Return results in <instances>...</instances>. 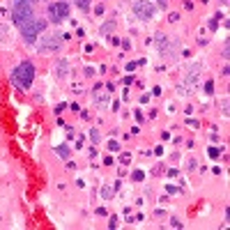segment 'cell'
Masks as SVG:
<instances>
[{"mask_svg": "<svg viewBox=\"0 0 230 230\" xmlns=\"http://www.w3.org/2000/svg\"><path fill=\"white\" fill-rule=\"evenodd\" d=\"M32 0H14L12 2V21L16 26H23L28 18H32Z\"/></svg>", "mask_w": 230, "mask_h": 230, "instance_id": "obj_3", "label": "cell"}, {"mask_svg": "<svg viewBox=\"0 0 230 230\" xmlns=\"http://www.w3.org/2000/svg\"><path fill=\"white\" fill-rule=\"evenodd\" d=\"M35 81V64L32 62H21L16 69L12 71V83L18 90H28Z\"/></svg>", "mask_w": 230, "mask_h": 230, "instance_id": "obj_1", "label": "cell"}, {"mask_svg": "<svg viewBox=\"0 0 230 230\" xmlns=\"http://www.w3.org/2000/svg\"><path fill=\"white\" fill-rule=\"evenodd\" d=\"M44 28H46V21L44 18H28L23 26H18V30H21V37H23V42H28V44H32L37 39V35L39 32H44Z\"/></svg>", "mask_w": 230, "mask_h": 230, "instance_id": "obj_2", "label": "cell"}, {"mask_svg": "<svg viewBox=\"0 0 230 230\" xmlns=\"http://www.w3.org/2000/svg\"><path fill=\"white\" fill-rule=\"evenodd\" d=\"M212 92H214V83L207 81V83H205V94H212Z\"/></svg>", "mask_w": 230, "mask_h": 230, "instance_id": "obj_11", "label": "cell"}, {"mask_svg": "<svg viewBox=\"0 0 230 230\" xmlns=\"http://www.w3.org/2000/svg\"><path fill=\"white\" fill-rule=\"evenodd\" d=\"M219 2H221V5H226V2H228V0H219Z\"/></svg>", "mask_w": 230, "mask_h": 230, "instance_id": "obj_21", "label": "cell"}, {"mask_svg": "<svg viewBox=\"0 0 230 230\" xmlns=\"http://www.w3.org/2000/svg\"><path fill=\"white\" fill-rule=\"evenodd\" d=\"M101 196H104V198H108V196H113V189H108V186H104V191H101Z\"/></svg>", "mask_w": 230, "mask_h": 230, "instance_id": "obj_17", "label": "cell"}, {"mask_svg": "<svg viewBox=\"0 0 230 230\" xmlns=\"http://www.w3.org/2000/svg\"><path fill=\"white\" fill-rule=\"evenodd\" d=\"M53 71L58 74V78H64V76H67V71H69V64H67L64 60H58V64H55Z\"/></svg>", "mask_w": 230, "mask_h": 230, "instance_id": "obj_8", "label": "cell"}, {"mask_svg": "<svg viewBox=\"0 0 230 230\" xmlns=\"http://www.w3.org/2000/svg\"><path fill=\"white\" fill-rule=\"evenodd\" d=\"M90 141H92V143H99V131H97V129H92V131H90Z\"/></svg>", "mask_w": 230, "mask_h": 230, "instance_id": "obj_12", "label": "cell"}, {"mask_svg": "<svg viewBox=\"0 0 230 230\" xmlns=\"http://www.w3.org/2000/svg\"><path fill=\"white\" fill-rule=\"evenodd\" d=\"M133 14L141 18V21H150V18H154V7H152L147 0H136L133 2Z\"/></svg>", "mask_w": 230, "mask_h": 230, "instance_id": "obj_5", "label": "cell"}, {"mask_svg": "<svg viewBox=\"0 0 230 230\" xmlns=\"http://www.w3.org/2000/svg\"><path fill=\"white\" fill-rule=\"evenodd\" d=\"M159 5L161 7H168V0H159Z\"/></svg>", "mask_w": 230, "mask_h": 230, "instance_id": "obj_20", "label": "cell"}, {"mask_svg": "<svg viewBox=\"0 0 230 230\" xmlns=\"http://www.w3.org/2000/svg\"><path fill=\"white\" fill-rule=\"evenodd\" d=\"M200 71H203V64H193L191 69L186 71V88H189V90H196V88H198Z\"/></svg>", "mask_w": 230, "mask_h": 230, "instance_id": "obj_7", "label": "cell"}, {"mask_svg": "<svg viewBox=\"0 0 230 230\" xmlns=\"http://www.w3.org/2000/svg\"><path fill=\"white\" fill-rule=\"evenodd\" d=\"M32 2H39V0H32Z\"/></svg>", "mask_w": 230, "mask_h": 230, "instance_id": "obj_22", "label": "cell"}, {"mask_svg": "<svg viewBox=\"0 0 230 230\" xmlns=\"http://www.w3.org/2000/svg\"><path fill=\"white\" fill-rule=\"evenodd\" d=\"M143 177H145V173H143V170H136V173H133V179H136V182H141Z\"/></svg>", "mask_w": 230, "mask_h": 230, "instance_id": "obj_14", "label": "cell"}, {"mask_svg": "<svg viewBox=\"0 0 230 230\" xmlns=\"http://www.w3.org/2000/svg\"><path fill=\"white\" fill-rule=\"evenodd\" d=\"M168 21H170V23H177V21H179V14H170Z\"/></svg>", "mask_w": 230, "mask_h": 230, "instance_id": "obj_18", "label": "cell"}, {"mask_svg": "<svg viewBox=\"0 0 230 230\" xmlns=\"http://www.w3.org/2000/svg\"><path fill=\"white\" fill-rule=\"evenodd\" d=\"M108 150L117 152V150H120V145H117V143H115V141H108Z\"/></svg>", "mask_w": 230, "mask_h": 230, "instance_id": "obj_15", "label": "cell"}, {"mask_svg": "<svg viewBox=\"0 0 230 230\" xmlns=\"http://www.w3.org/2000/svg\"><path fill=\"white\" fill-rule=\"evenodd\" d=\"M76 2H78L81 9H88V0H76Z\"/></svg>", "mask_w": 230, "mask_h": 230, "instance_id": "obj_19", "label": "cell"}, {"mask_svg": "<svg viewBox=\"0 0 230 230\" xmlns=\"http://www.w3.org/2000/svg\"><path fill=\"white\" fill-rule=\"evenodd\" d=\"M0 44H2V46H9V44H12V39H9V30H7V26H0Z\"/></svg>", "mask_w": 230, "mask_h": 230, "instance_id": "obj_9", "label": "cell"}, {"mask_svg": "<svg viewBox=\"0 0 230 230\" xmlns=\"http://www.w3.org/2000/svg\"><path fill=\"white\" fill-rule=\"evenodd\" d=\"M58 154H60V157H67V154H69V150H67V147H64V145H60V147H58Z\"/></svg>", "mask_w": 230, "mask_h": 230, "instance_id": "obj_13", "label": "cell"}, {"mask_svg": "<svg viewBox=\"0 0 230 230\" xmlns=\"http://www.w3.org/2000/svg\"><path fill=\"white\" fill-rule=\"evenodd\" d=\"M111 30H113V21H111V23H106V26L101 28V32H104V35H106V32H111Z\"/></svg>", "mask_w": 230, "mask_h": 230, "instance_id": "obj_16", "label": "cell"}, {"mask_svg": "<svg viewBox=\"0 0 230 230\" xmlns=\"http://www.w3.org/2000/svg\"><path fill=\"white\" fill-rule=\"evenodd\" d=\"M207 154H209L212 159H216V157L221 154V150H219V147H209V150H207Z\"/></svg>", "mask_w": 230, "mask_h": 230, "instance_id": "obj_10", "label": "cell"}, {"mask_svg": "<svg viewBox=\"0 0 230 230\" xmlns=\"http://www.w3.org/2000/svg\"><path fill=\"white\" fill-rule=\"evenodd\" d=\"M69 16V5L64 2V0H58V2H51L48 5V18L53 21V23H60L64 18Z\"/></svg>", "mask_w": 230, "mask_h": 230, "instance_id": "obj_4", "label": "cell"}, {"mask_svg": "<svg viewBox=\"0 0 230 230\" xmlns=\"http://www.w3.org/2000/svg\"><path fill=\"white\" fill-rule=\"evenodd\" d=\"M58 46H60V39L55 35H44L37 44V51L39 53H51V51H58Z\"/></svg>", "mask_w": 230, "mask_h": 230, "instance_id": "obj_6", "label": "cell"}]
</instances>
